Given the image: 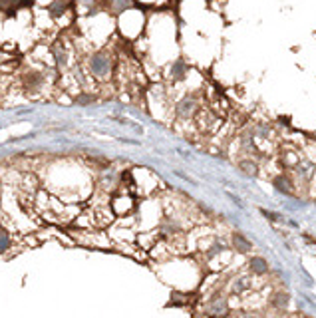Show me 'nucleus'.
Here are the masks:
<instances>
[{
    "mask_svg": "<svg viewBox=\"0 0 316 318\" xmlns=\"http://www.w3.org/2000/svg\"><path fill=\"white\" fill-rule=\"evenodd\" d=\"M88 72L91 74V78L96 80H108L113 72V58L106 52V50H98L88 58Z\"/></svg>",
    "mask_w": 316,
    "mask_h": 318,
    "instance_id": "nucleus-2",
    "label": "nucleus"
},
{
    "mask_svg": "<svg viewBox=\"0 0 316 318\" xmlns=\"http://www.w3.org/2000/svg\"><path fill=\"white\" fill-rule=\"evenodd\" d=\"M271 183L274 191H278L285 197H296V181L291 173H276L271 177Z\"/></svg>",
    "mask_w": 316,
    "mask_h": 318,
    "instance_id": "nucleus-6",
    "label": "nucleus"
},
{
    "mask_svg": "<svg viewBox=\"0 0 316 318\" xmlns=\"http://www.w3.org/2000/svg\"><path fill=\"white\" fill-rule=\"evenodd\" d=\"M231 318H259L257 312H252V310H247V308H243V310H239V312H235Z\"/></svg>",
    "mask_w": 316,
    "mask_h": 318,
    "instance_id": "nucleus-16",
    "label": "nucleus"
},
{
    "mask_svg": "<svg viewBox=\"0 0 316 318\" xmlns=\"http://www.w3.org/2000/svg\"><path fill=\"white\" fill-rule=\"evenodd\" d=\"M229 245H231V250L235 255H241V257H247L252 252V243L248 241L247 235H243L241 231H231L229 233Z\"/></svg>",
    "mask_w": 316,
    "mask_h": 318,
    "instance_id": "nucleus-8",
    "label": "nucleus"
},
{
    "mask_svg": "<svg viewBox=\"0 0 316 318\" xmlns=\"http://www.w3.org/2000/svg\"><path fill=\"white\" fill-rule=\"evenodd\" d=\"M259 211H261V215L267 217L269 221H282V215H280V213H272L269 209H259Z\"/></svg>",
    "mask_w": 316,
    "mask_h": 318,
    "instance_id": "nucleus-15",
    "label": "nucleus"
},
{
    "mask_svg": "<svg viewBox=\"0 0 316 318\" xmlns=\"http://www.w3.org/2000/svg\"><path fill=\"white\" fill-rule=\"evenodd\" d=\"M52 58H54V62H56V66L60 70H66L68 68V48L64 44H54L52 46Z\"/></svg>",
    "mask_w": 316,
    "mask_h": 318,
    "instance_id": "nucleus-11",
    "label": "nucleus"
},
{
    "mask_svg": "<svg viewBox=\"0 0 316 318\" xmlns=\"http://www.w3.org/2000/svg\"><path fill=\"white\" fill-rule=\"evenodd\" d=\"M314 173H316V163L314 159L310 157H300V161L296 163V167L291 171V175H293V179L296 181V185L302 183L304 187H308L312 183Z\"/></svg>",
    "mask_w": 316,
    "mask_h": 318,
    "instance_id": "nucleus-5",
    "label": "nucleus"
},
{
    "mask_svg": "<svg viewBox=\"0 0 316 318\" xmlns=\"http://www.w3.org/2000/svg\"><path fill=\"white\" fill-rule=\"evenodd\" d=\"M110 209H112V213L115 215V219H128L132 215H136L137 213L136 193L117 189L112 197H110Z\"/></svg>",
    "mask_w": 316,
    "mask_h": 318,
    "instance_id": "nucleus-1",
    "label": "nucleus"
},
{
    "mask_svg": "<svg viewBox=\"0 0 316 318\" xmlns=\"http://www.w3.org/2000/svg\"><path fill=\"white\" fill-rule=\"evenodd\" d=\"M98 100V96H93V93H80L78 98H76V104H82V106H90Z\"/></svg>",
    "mask_w": 316,
    "mask_h": 318,
    "instance_id": "nucleus-14",
    "label": "nucleus"
},
{
    "mask_svg": "<svg viewBox=\"0 0 316 318\" xmlns=\"http://www.w3.org/2000/svg\"><path fill=\"white\" fill-rule=\"evenodd\" d=\"M24 4H28V2L26 0H0V10H4L8 16H12Z\"/></svg>",
    "mask_w": 316,
    "mask_h": 318,
    "instance_id": "nucleus-12",
    "label": "nucleus"
},
{
    "mask_svg": "<svg viewBox=\"0 0 316 318\" xmlns=\"http://www.w3.org/2000/svg\"><path fill=\"white\" fill-rule=\"evenodd\" d=\"M314 205H316V197H314Z\"/></svg>",
    "mask_w": 316,
    "mask_h": 318,
    "instance_id": "nucleus-18",
    "label": "nucleus"
},
{
    "mask_svg": "<svg viewBox=\"0 0 316 318\" xmlns=\"http://www.w3.org/2000/svg\"><path fill=\"white\" fill-rule=\"evenodd\" d=\"M267 306L271 310H276V312L289 310V306H291V293L282 291V289H274L269 295V298H267Z\"/></svg>",
    "mask_w": 316,
    "mask_h": 318,
    "instance_id": "nucleus-9",
    "label": "nucleus"
},
{
    "mask_svg": "<svg viewBox=\"0 0 316 318\" xmlns=\"http://www.w3.org/2000/svg\"><path fill=\"white\" fill-rule=\"evenodd\" d=\"M304 239H306V241H308L310 245H316V239H314V237H310L308 233H304Z\"/></svg>",
    "mask_w": 316,
    "mask_h": 318,
    "instance_id": "nucleus-17",
    "label": "nucleus"
},
{
    "mask_svg": "<svg viewBox=\"0 0 316 318\" xmlns=\"http://www.w3.org/2000/svg\"><path fill=\"white\" fill-rule=\"evenodd\" d=\"M225 289L229 296H235V298H243L248 296L250 293H255V276L245 273L235 274L233 278H225Z\"/></svg>",
    "mask_w": 316,
    "mask_h": 318,
    "instance_id": "nucleus-3",
    "label": "nucleus"
},
{
    "mask_svg": "<svg viewBox=\"0 0 316 318\" xmlns=\"http://www.w3.org/2000/svg\"><path fill=\"white\" fill-rule=\"evenodd\" d=\"M169 76H171L173 82H183V80L187 78V64L175 62V64L171 66V70H169Z\"/></svg>",
    "mask_w": 316,
    "mask_h": 318,
    "instance_id": "nucleus-13",
    "label": "nucleus"
},
{
    "mask_svg": "<svg viewBox=\"0 0 316 318\" xmlns=\"http://www.w3.org/2000/svg\"><path fill=\"white\" fill-rule=\"evenodd\" d=\"M199 112H201V102H199V96H195V93L181 96L173 108V114L179 121H191V119H195V115Z\"/></svg>",
    "mask_w": 316,
    "mask_h": 318,
    "instance_id": "nucleus-4",
    "label": "nucleus"
},
{
    "mask_svg": "<svg viewBox=\"0 0 316 318\" xmlns=\"http://www.w3.org/2000/svg\"><path fill=\"white\" fill-rule=\"evenodd\" d=\"M237 169L247 175V177H259L261 173V163L255 157H248V155H243V157L237 159Z\"/></svg>",
    "mask_w": 316,
    "mask_h": 318,
    "instance_id": "nucleus-10",
    "label": "nucleus"
},
{
    "mask_svg": "<svg viewBox=\"0 0 316 318\" xmlns=\"http://www.w3.org/2000/svg\"><path fill=\"white\" fill-rule=\"evenodd\" d=\"M245 271L248 274H252L255 278H265L271 273V265H269V261L263 255H252V257H248L247 263H245Z\"/></svg>",
    "mask_w": 316,
    "mask_h": 318,
    "instance_id": "nucleus-7",
    "label": "nucleus"
}]
</instances>
